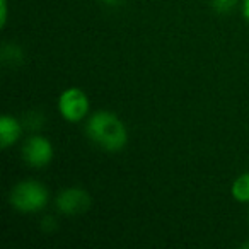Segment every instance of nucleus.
I'll list each match as a JSON object with an SVG mask.
<instances>
[{"instance_id": "nucleus-1", "label": "nucleus", "mask_w": 249, "mask_h": 249, "mask_svg": "<svg viewBox=\"0 0 249 249\" xmlns=\"http://www.w3.org/2000/svg\"><path fill=\"white\" fill-rule=\"evenodd\" d=\"M87 135L94 143L109 152L123 149L128 140V133H126L123 121L109 111H97L89 118Z\"/></svg>"}, {"instance_id": "nucleus-2", "label": "nucleus", "mask_w": 249, "mask_h": 249, "mask_svg": "<svg viewBox=\"0 0 249 249\" xmlns=\"http://www.w3.org/2000/svg\"><path fill=\"white\" fill-rule=\"evenodd\" d=\"M9 201L18 212L35 213V212H39L41 208L46 207V203H48V190L38 181H21V183H18L12 188Z\"/></svg>"}, {"instance_id": "nucleus-3", "label": "nucleus", "mask_w": 249, "mask_h": 249, "mask_svg": "<svg viewBox=\"0 0 249 249\" xmlns=\"http://www.w3.org/2000/svg\"><path fill=\"white\" fill-rule=\"evenodd\" d=\"M58 109L67 121H80L89 111V99L86 92L79 87H70L63 90L58 99Z\"/></svg>"}, {"instance_id": "nucleus-4", "label": "nucleus", "mask_w": 249, "mask_h": 249, "mask_svg": "<svg viewBox=\"0 0 249 249\" xmlns=\"http://www.w3.org/2000/svg\"><path fill=\"white\" fill-rule=\"evenodd\" d=\"M22 159L33 167H43L53 159V145L45 137H31L22 145Z\"/></svg>"}, {"instance_id": "nucleus-5", "label": "nucleus", "mask_w": 249, "mask_h": 249, "mask_svg": "<svg viewBox=\"0 0 249 249\" xmlns=\"http://www.w3.org/2000/svg\"><path fill=\"white\" fill-rule=\"evenodd\" d=\"M90 203H92V200H90L89 193L86 190H80V188L63 190L56 198V207L65 215L84 213L90 208Z\"/></svg>"}, {"instance_id": "nucleus-6", "label": "nucleus", "mask_w": 249, "mask_h": 249, "mask_svg": "<svg viewBox=\"0 0 249 249\" xmlns=\"http://www.w3.org/2000/svg\"><path fill=\"white\" fill-rule=\"evenodd\" d=\"M21 137V124L16 118L4 116L0 120V145L2 149H7L12 143L18 142Z\"/></svg>"}, {"instance_id": "nucleus-7", "label": "nucleus", "mask_w": 249, "mask_h": 249, "mask_svg": "<svg viewBox=\"0 0 249 249\" xmlns=\"http://www.w3.org/2000/svg\"><path fill=\"white\" fill-rule=\"evenodd\" d=\"M232 196L237 201H249V174H241L232 184Z\"/></svg>"}, {"instance_id": "nucleus-8", "label": "nucleus", "mask_w": 249, "mask_h": 249, "mask_svg": "<svg viewBox=\"0 0 249 249\" xmlns=\"http://www.w3.org/2000/svg\"><path fill=\"white\" fill-rule=\"evenodd\" d=\"M212 4H213L215 11L218 12H227L237 4V0H212Z\"/></svg>"}, {"instance_id": "nucleus-9", "label": "nucleus", "mask_w": 249, "mask_h": 249, "mask_svg": "<svg viewBox=\"0 0 249 249\" xmlns=\"http://www.w3.org/2000/svg\"><path fill=\"white\" fill-rule=\"evenodd\" d=\"M242 12H244L246 19L249 21V0H244V5H242Z\"/></svg>"}]
</instances>
